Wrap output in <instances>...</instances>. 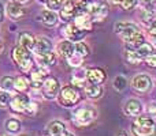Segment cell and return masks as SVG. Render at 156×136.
Returning <instances> with one entry per match:
<instances>
[{"label": "cell", "instance_id": "cell-1", "mask_svg": "<svg viewBox=\"0 0 156 136\" xmlns=\"http://www.w3.org/2000/svg\"><path fill=\"white\" fill-rule=\"evenodd\" d=\"M132 131L134 136H151L156 131V124L148 116H140L133 123Z\"/></svg>", "mask_w": 156, "mask_h": 136}, {"label": "cell", "instance_id": "cell-18", "mask_svg": "<svg viewBox=\"0 0 156 136\" xmlns=\"http://www.w3.org/2000/svg\"><path fill=\"white\" fill-rule=\"evenodd\" d=\"M48 134L49 136H62L63 134L66 132V125L65 123H62V121H52V123L48 124Z\"/></svg>", "mask_w": 156, "mask_h": 136}, {"label": "cell", "instance_id": "cell-5", "mask_svg": "<svg viewBox=\"0 0 156 136\" xmlns=\"http://www.w3.org/2000/svg\"><path fill=\"white\" fill-rule=\"evenodd\" d=\"M114 30H115V33L119 37H122L123 41L129 40L132 35H134L136 33L140 32L138 26L136 23H133V22H118L115 25V29Z\"/></svg>", "mask_w": 156, "mask_h": 136}, {"label": "cell", "instance_id": "cell-11", "mask_svg": "<svg viewBox=\"0 0 156 136\" xmlns=\"http://www.w3.org/2000/svg\"><path fill=\"white\" fill-rule=\"evenodd\" d=\"M33 51L36 55H43L47 52H52V41L48 37H37L34 41V46Z\"/></svg>", "mask_w": 156, "mask_h": 136}, {"label": "cell", "instance_id": "cell-22", "mask_svg": "<svg viewBox=\"0 0 156 136\" xmlns=\"http://www.w3.org/2000/svg\"><path fill=\"white\" fill-rule=\"evenodd\" d=\"M34 41H36V38L30 33H22L19 35V46H22L23 49H27V51H32L33 49Z\"/></svg>", "mask_w": 156, "mask_h": 136}, {"label": "cell", "instance_id": "cell-9", "mask_svg": "<svg viewBox=\"0 0 156 136\" xmlns=\"http://www.w3.org/2000/svg\"><path fill=\"white\" fill-rule=\"evenodd\" d=\"M30 104V99L25 94H18V95L12 97L10 102V106L12 109V112L16 113H26V109Z\"/></svg>", "mask_w": 156, "mask_h": 136}, {"label": "cell", "instance_id": "cell-7", "mask_svg": "<svg viewBox=\"0 0 156 136\" xmlns=\"http://www.w3.org/2000/svg\"><path fill=\"white\" fill-rule=\"evenodd\" d=\"M43 91H44V97H45L47 99L55 98L58 91H59V82H58L56 78L47 76L45 80H44V85H43Z\"/></svg>", "mask_w": 156, "mask_h": 136}, {"label": "cell", "instance_id": "cell-10", "mask_svg": "<svg viewBox=\"0 0 156 136\" xmlns=\"http://www.w3.org/2000/svg\"><path fill=\"white\" fill-rule=\"evenodd\" d=\"M63 35L66 38H69L70 41H81L83 37H85V30L80 29L76 23L73 25H67V26L63 29Z\"/></svg>", "mask_w": 156, "mask_h": 136}, {"label": "cell", "instance_id": "cell-25", "mask_svg": "<svg viewBox=\"0 0 156 136\" xmlns=\"http://www.w3.org/2000/svg\"><path fill=\"white\" fill-rule=\"evenodd\" d=\"M136 52H137L138 56H140V57H141V60H143V59H145L147 56H149V55H151L152 52H154V48H152L151 44H148V42H143L137 49H136Z\"/></svg>", "mask_w": 156, "mask_h": 136}, {"label": "cell", "instance_id": "cell-36", "mask_svg": "<svg viewBox=\"0 0 156 136\" xmlns=\"http://www.w3.org/2000/svg\"><path fill=\"white\" fill-rule=\"evenodd\" d=\"M137 3H138V0H122L121 5L125 10H132V8H134L137 5Z\"/></svg>", "mask_w": 156, "mask_h": 136}, {"label": "cell", "instance_id": "cell-6", "mask_svg": "<svg viewBox=\"0 0 156 136\" xmlns=\"http://www.w3.org/2000/svg\"><path fill=\"white\" fill-rule=\"evenodd\" d=\"M92 21H103L108 15V5L101 0L90 2V11H89Z\"/></svg>", "mask_w": 156, "mask_h": 136}, {"label": "cell", "instance_id": "cell-30", "mask_svg": "<svg viewBox=\"0 0 156 136\" xmlns=\"http://www.w3.org/2000/svg\"><path fill=\"white\" fill-rule=\"evenodd\" d=\"M0 87H2V90L11 91L14 88V78H11V76H3L2 79H0Z\"/></svg>", "mask_w": 156, "mask_h": 136}, {"label": "cell", "instance_id": "cell-46", "mask_svg": "<svg viewBox=\"0 0 156 136\" xmlns=\"http://www.w3.org/2000/svg\"><path fill=\"white\" fill-rule=\"evenodd\" d=\"M2 52H3V44L0 42V53H2Z\"/></svg>", "mask_w": 156, "mask_h": 136}, {"label": "cell", "instance_id": "cell-39", "mask_svg": "<svg viewBox=\"0 0 156 136\" xmlns=\"http://www.w3.org/2000/svg\"><path fill=\"white\" fill-rule=\"evenodd\" d=\"M148 33H149V35H155L156 34V21H152L151 22V25H149V29H148Z\"/></svg>", "mask_w": 156, "mask_h": 136}, {"label": "cell", "instance_id": "cell-2", "mask_svg": "<svg viewBox=\"0 0 156 136\" xmlns=\"http://www.w3.org/2000/svg\"><path fill=\"white\" fill-rule=\"evenodd\" d=\"M12 59L18 64L19 69L22 72H29L32 69V57L27 49H23L22 46H15L12 49Z\"/></svg>", "mask_w": 156, "mask_h": 136}, {"label": "cell", "instance_id": "cell-40", "mask_svg": "<svg viewBox=\"0 0 156 136\" xmlns=\"http://www.w3.org/2000/svg\"><path fill=\"white\" fill-rule=\"evenodd\" d=\"M3 16H4V5L0 3V22L3 21Z\"/></svg>", "mask_w": 156, "mask_h": 136}, {"label": "cell", "instance_id": "cell-32", "mask_svg": "<svg viewBox=\"0 0 156 136\" xmlns=\"http://www.w3.org/2000/svg\"><path fill=\"white\" fill-rule=\"evenodd\" d=\"M76 53L78 55V56H81L83 59V57L89 56V53H90V51H89L88 45L83 42H81V41H78L77 45H76Z\"/></svg>", "mask_w": 156, "mask_h": 136}, {"label": "cell", "instance_id": "cell-47", "mask_svg": "<svg viewBox=\"0 0 156 136\" xmlns=\"http://www.w3.org/2000/svg\"><path fill=\"white\" fill-rule=\"evenodd\" d=\"M67 2H76V0H63V3H67Z\"/></svg>", "mask_w": 156, "mask_h": 136}, {"label": "cell", "instance_id": "cell-28", "mask_svg": "<svg viewBox=\"0 0 156 136\" xmlns=\"http://www.w3.org/2000/svg\"><path fill=\"white\" fill-rule=\"evenodd\" d=\"M29 86V82L25 76H16L14 78V88H16L18 91H25Z\"/></svg>", "mask_w": 156, "mask_h": 136}, {"label": "cell", "instance_id": "cell-23", "mask_svg": "<svg viewBox=\"0 0 156 136\" xmlns=\"http://www.w3.org/2000/svg\"><path fill=\"white\" fill-rule=\"evenodd\" d=\"M125 42H126V49H137L138 46L144 42L143 33H141V32L136 33L134 35H132V37H130L129 40H126Z\"/></svg>", "mask_w": 156, "mask_h": 136}, {"label": "cell", "instance_id": "cell-17", "mask_svg": "<svg viewBox=\"0 0 156 136\" xmlns=\"http://www.w3.org/2000/svg\"><path fill=\"white\" fill-rule=\"evenodd\" d=\"M41 22H43L45 26H48V27H54V26H56L58 25V21H59V18H58V15H56V12L55 11H51V10H44V11H41Z\"/></svg>", "mask_w": 156, "mask_h": 136}, {"label": "cell", "instance_id": "cell-24", "mask_svg": "<svg viewBox=\"0 0 156 136\" xmlns=\"http://www.w3.org/2000/svg\"><path fill=\"white\" fill-rule=\"evenodd\" d=\"M85 93H86V95H88L89 98L97 99V98H100V97H101L103 88H101V86H100V85H93V83H90L89 86H86V87H85Z\"/></svg>", "mask_w": 156, "mask_h": 136}, {"label": "cell", "instance_id": "cell-16", "mask_svg": "<svg viewBox=\"0 0 156 136\" xmlns=\"http://www.w3.org/2000/svg\"><path fill=\"white\" fill-rule=\"evenodd\" d=\"M45 78H47V74L44 72V69L32 71L30 72V83L29 85L32 86L33 88H40V87H43Z\"/></svg>", "mask_w": 156, "mask_h": 136}, {"label": "cell", "instance_id": "cell-27", "mask_svg": "<svg viewBox=\"0 0 156 136\" xmlns=\"http://www.w3.org/2000/svg\"><path fill=\"white\" fill-rule=\"evenodd\" d=\"M5 129L11 134H16V132L21 131V123L16 118H8L5 121Z\"/></svg>", "mask_w": 156, "mask_h": 136}, {"label": "cell", "instance_id": "cell-48", "mask_svg": "<svg viewBox=\"0 0 156 136\" xmlns=\"http://www.w3.org/2000/svg\"><path fill=\"white\" fill-rule=\"evenodd\" d=\"M121 136H127V135L125 134V132H121Z\"/></svg>", "mask_w": 156, "mask_h": 136}, {"label": "cell", "instance_id": "cell-3", "mask_svg": "<svg viewBox=\"0 0 156 136\" xmlns=\"http://www.w3.org/2000/svg\"><path fill=\"white\" fill-rule=\"evenodd\" d=\"M80 101V93L76 86H65L59 93V102L63 106H74Z\"/></svg>", "mask_w": 156, "mask_h": 136}, {"label": "cell", "instance_id": "cell-33", "mask_svg": "<svg viewBox=\"0 0 156 136\" xmlns=\"http://www.w3.org/2000/svg\"><path fill=\"white\" fill-rule=\"evenodd\" d=\"M11 98H12V95H11L10 91H5V90L0 91V108L8 106L11 102Z\"/></svg>", "mask_w": 156, "mask_h": 136}, {"label": "cell", "instance_id": "cell-50", "mask_svg": "<svg viewBox=\"0 0 156 136\" xmlns=\"http://www.w3.org/2000/svg\"><path fill=\"white\" fill-rule=\"evenodd\" d=\"M149 2H151V3H152V2H156V0H149Z\"/></svg>", "mask_w": 156, "mask_h": 136}, {"label": "cell", "instance_id": "cell-43", "mask_svg": "<svg viewBox=\"0 0 156 136\" xmlns=\"http://www.w3.org/2000/svg\"><path fill=\"white\" fill-rule=\"evenodd\" d=\"M15 2H18L19 4H25V3H27L29 0H15Z\"/></svg>", "mask_w": 156, "mask_h": 136}, {"label": "cell", "instance_id": "cell-37", "mask_svg": "<svg viewBox=\"0 0 156 136\" xmlns=\"http://www.w3.org/2000/svg\"><path fill=\"white\" fill-rule=\"evenodd\" d=\"M67 60H69V64L73 65V67H78V65L82 64V57L78 56V55H77V56H74V55H73V56L69 57Z\"/></svg>", "mask_w": 156, "mask_h": 136}, {"label": "cell", "instance_id": "cell-49", "mask_svg": "<svg viewBox=\"0 0 156 136\" xmlns=\"http://www.w3.org/2000/svg\"><path fill=\"white\" fill-rule=\"evenodd\" d=\"M151 136H156V131H155V132H154V134H152Z\"/></svg>", "mask_w": 156, "mask_h": 136}, {"label": "cell", "instance_id": "cell-12", "mask_svg": "<svg viewBox=\"0 0 156 136\" xmlns=\"http://www.w3.org/2000/svg\"><path fill=\"white\" fill-rule=\"evenodd\" d=\"M59 11H60V18L65 22H70L76 16V2L63 3L62 8Z\"/></svg>", "mask_w": 156, "mask_h": 136}, {"label": "cell", "instance_id": "cell-45", "mask_svg": "<svg viewBox=\"0 0 156 136\" xmlns=\"http://www.w3.org/2000/svg\"><path fill=\"white\" fill-rule=\"evenodd\" d=\"M62 136H74V135H73V134H66V132H65V134H63Z\"/></svg>", "mask_w": 156, "mask_h": 136}, {"label": "cell", "instance_id": "cell-26", "mask_svg": "<svg viewBox=\"0 0 156 136\" xmlns=\"http://www.w3.org/2000/svg\"><path fill=\"white\" fill-rule=\"evenodd\" d=\"M89 11H90V2L89 0H82L76 4V15L89 14Z\"/></svg>", "mask_w": 156, "mask_h": 136}, {"label": "cell", "instance_id": "cell-42", "mask_svg": "<svg viewBox=\"0 0 156 136\" xmlns=\"http://www.w3.org/2000/svg\"><path fill=\"white\" fill-rule=\"evenodd\" d=\"M110 3H112V4H121L122 0H108Z\"/></svg>", "mask_w": 156, "mask_h": 136}, {"label": "cell", "instance_id": "cell-14", "mask_svg": "<svg viewBox=\"0 0 156 136\" xmlns=\"http://www.w3.org/2000/svg\"><path fill=\"white\" fill-rule=\"evenodd\" d=\"M86 79L93 85H101L105 80V72L100 68H92L86 72Z\"/></svg>", "mask_w": 156, "mask_h": 136}, {"label": "cell", "instance_id": "cell-38", "mask_svg": "<svg viewBox=\"0 0 156 136\" xmlns=\"http://www.w3.org/2000/svg\"><path fill=\"white\" fill-rule=\"evenodd\" d=\"M145 61H147V64H148L151 68H156V52H155V53L152 52L149 56H147L145 57Z\"/></svg>", "mask_w": 156, "mask_h": 136}, {"label": "cell", "instance_id": "cell-35", "mask_svg": "<svg viewBox=\"0 0 156 136\" xmlns=\"http://www.w3.org/2000/svg\"><path fill=\"white\" fill-rule=\"evenodd\" d=\"M141 21L145 25L151 23V22L154 21V12H152L151 10H148V8H145V10L141 12Z\"/></svg>", "mask_w": 156, "mask_h": 136}, {"label": "cell", "instance_id": "cell-8", "mask_svg": "<svg viewBox=\"0 0 156 136\" xmlns=\"http://www.w3.org/2000/svg\"><path fill=\"white\" fill-rule=\"evenodd\" d=\"M132 86H133V88H136V90L140 91V93H145V91H148L149 88L152 87V79L149 75L140 74L133 78Z\"/></svg>", "mask_w": 156, "mask_h": 136}, {"label": "cell", "instance_id": "cell-20", "mask_svg": "<svg viewBox=\"0 0 156 136\" xmlns=\"http://www.w3.org/2000/svg\"><path fill=\"white\" fill-rule=\"evenodd\" d=\"M55 55L54 52H47V53H43V55H37V64L40 67H49V65H54L55 64Z\"/></svg>", "mask_w": 156, "mask_h": 136}, {"label": "cell", "instance_id": "cell-15", "mask_svg": "<svg viewBox=\"0 0 156 136\" xmlns=\"http://www.w3.org/2000/svg\"><path fill=\"white\" fill-rule=\"evenodd\" d=\"M58 53L60 56H63L65 59H69L71 57L74 53H76V45L73 44V41H62L58 45Z\"/></svg>", "mask_w": 156, "mask_h": 136}, {"label": "cell", "instance_id": "cell-21", "mask_svg": "<svg viewBox=\"0 0 156 136\" xmlns=\"http://www.w3.org/2000/svg\"><path fill=\"white\" fill-rule=\"evenodd\" d=\"M141 109H143L141 102L137 101V99H130V101H127L126 105H125V112H126V114H129V116L140 114Z\"/></svg>", "mask_w": 156, "mask_h": 136}, {"label": "cell", "instance_id": "cell-34", "mask_svg": "<svg viewBox=\"0 0 156 136\" xmlns=\"http://www.w3.org/2000/svg\"><path fill=\"white\" fill-rule=\"evenodd\" d=\"M45 5L51 11H59L63 5V0H45Z\"/></svg>", "mask_w": 156, "mask_h": 136}, {"label": "cell", "instance_id": "cell-44", "mask_svg": "<svg viewBox=\"0 0 156 136\" xmlns=\"http://www.w3.org/2000/svg\"><path fill=\"white\" fill-rule=\"evenodd\" d=\"M152 44H154V45H156V34L152 35Z\"/></svg>", "mask_w": 156, "mask_h": 136}, {"label": "cell", "instance_id": "cell-41", "mask_svg": "<svg viewBox=\"0 0 156 136\" xmlns=\"http://www.w3.org/2000/svg\"><path fill=\"white\" fill-rule=\"evenodd\" d=\"M149 112H151V113H156V104H152L151 105V106H149Z\"/></svg>", "mask_w": 156, "mask_h": 136}, {"label": "cell", "instance_id": "cell-13", "mask_svg": "<svg viewBox=\"0 0 156 136\" xmlns=\"http://www.w3.org/2000/svg\"><path fill=\"white\" fill-rule=\"evenodd\" d=\"M7 15L11 19L16 21V19H21L25 15V10L18 2H8L7 4Z\"/></svg>", "mask_w": 156, "mask_h": 136}, {"label": "cell", "instance_id": "cell-29", "mask_svg": "<svg viewBox=\"0 0 156 136\" xmlns=\"http://www.w3.org/2000/svg\"><path fill=\"white\" fill-rule=\"evenodd\" d=\"M114 88H115L116 91H119V93H122V91L126 88L127 86V82H126V78L122 76V75H119V76H116L115 79H114Z\"/></svg>", "mask_w": 156, "mask_h": 136}, {"label": "cell", "instance_id": "cell-31", "mask_svg": "<svg viewBox=\"0 0 156 136\" xmlns=\"http://www.w3.org/2000/svg\"><path fill=\"white\" fill-rule=\"evenodd\" d=\"M125 56H126L127 61L132 63V64H136V63H140L141 61V57L138 56V53L136 52V49H126Z\"/></svg>", "mask_w": 156, "mask_h": 136}, {"label": "cell", "instance_id": "cell-19", "mask_svg": "<svg viewBox=\"0 0 156 136\" xmlns=\"http://www.w3.org/2000/svg\"><path fill=\"white\" fill-rule=\"evenodd\" d=\"M92 18L89 14H83V15H76L74 16V23L77 25L80 29L82 30H90L92 29Z\"/></svg>", "mask_w": 156, "mask_h": 136}, {"label": "cell", "instance_id": "cell-4", "mask_svg": "<svg viewBox=\"0 0 156 136\" xmlns=\"http://www.w3.org/2000/svg\"><path fill=\"white\" fill-rule=\"evenodd\" d=\"M96 117V110L92 106H82L76 110L74 120L78 125H89Z\"/></svg>", "mask_w": 156, "mask_h": 136}]
</instances>
